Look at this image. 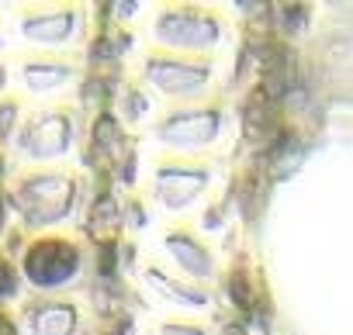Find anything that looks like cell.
I'll use <instances>...</instances> for the list:
<instances>
[{
	"instance_id": "cell-1",
	"label": "cell",
	"mask_w": 353,
	"mask_h": 335,
	"mask_svg": "<svg viewBox=\"0 0 353 335\" xmlns=\"http://www.w3.org/2000/svg\"><path fill=\"white\" fill-rule=\"evenodd\" d=\"M11 287H14V277L4 263H0V294H11Z\"/></svg>"
}]
</instances>
